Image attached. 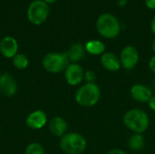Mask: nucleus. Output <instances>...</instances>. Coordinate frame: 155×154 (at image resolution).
Returning a JSON list of instances; mask_svg holds the SVG:
<instances>
[{
  "instance_id": "obj_14",
  "label": "nucleus",
  "mask_w": 155,
  "mask_h": 154,
  "mask_svg": "<svg viewBox=\"0 0 155 154\" xmlns=\"http://www.w3.org/2000/svg\"><path fill=\"white\" fill-rule=\"evenodd\" d=\"M67 128H68V124L66 121L60 116L54 117L50 121L49 130L54 135L57 137H63L66 133Z\"/></svg>"
},
{
  "instance_id": "obj_15",
  "label": "nucleus",
  "mask_w": 155,
  "mask_h": 154,
  "mask_svg": "<svg viewBox=\"0 0 155 154\" xmlns=\"http://www.w3.org/2000/svg\"><path fill=\"white\" fill-rule=\"evenodd\" d=\"M66 54L68 56V59L74 63H76L80 60H82L84 57L85 54V48L84 46L80 43H75L72 44L69 48V50L66 52Z\"/></svg>"
},
{
  "instance_id": "obj_24",
  "label": "nucleus",
  "mask_w": 155,
  "mask_h": 154,
  "mask_svg": "<svg viewBox=\"0 0 155 154\" xmlns=\"http://www.w3.org/2000/svg\"><path fill=\"white\" fill-rule=\"evenodd\" d=\"M107 154H126L124 151L120 150V149H114V150H111Z\"/></svg>"
},
{
  "instance_id": "obj_11",
  "label": "nucleus",
  "mask_w": 155,
  "mask_h": 154,
  "mask_svg": "<svg viewBox=\"0 0 155 154\" xmlns=\"http://www.w3.org/2000/svg\"><path fill=\"white\" fill-rule=\"evenodd\" d=\"M18 50L17 41L12 36H5L0 41V52L5 58H13Z\"/></svg>"
},
{
  "instance_id": "obj_20",
  "label": "nucleus",
  "mask_w": 155,
  "mask_h": 154,
  "mask_svg": "<svg viewBox=\"0 0 155 154\" xmlns=\"http://www.w3.org/2000/svg\"><path fill=\"white\" fill-rule=\"evenodd\" d=\"M84 79L86 81V83H89V84H94L96 80V74L94 71L92 70H88L84 73Z\"/></svg>"
},
{
  "instance_id": "obj_28",
  "label": "nucleus",
  "mask_w": 155,
  "mask_h": 154,
  "mask_svg": "<svg viewBox=\"0 0 155 154\" xmlns=\"http://www.w3.org/2000/svg\"><path fill=\"white\" fill-rule=\"evenodd\" d=\"M152 49H153V51L154 52V54H155V38L153 39V43H152Z\"/></svg>"
},
{
  "instance_id": "obj_23",
  "label": "nucleus",
  "mask_w": 155,
  "mask_h": 154,
  "mask_svg": "<svg viewBox=\"0 0 155 154\" xmlns=\"http://www.w3.org/2000/svg\"><path fill=\"white\" fill-rule=\"evenodd\" d=\"M149 106L153 111L155 112V96H153L151 98V100L149 101Z\"/></svg>"
},
{
  "instance_id": "obj_5",
  "label": "nucleus",
  "mask_w": 155,
  "mask_h": 154,
  "mask_svg": "<svg viewBox=\"0 0 155 154\" xmlns=\"http://www.w3.org/2000/svg\"><path fill=\"white\" fill-rule=\"evenodd\" d=\"M68 62L69 59L66 53L52 52L44 56L42 60V65L48 73L58 74L66 69L68 66Z\"/></svg>"
},
{
  "instance_id": "obj_7",
  "label": "nucleus",
  "mask_w": 155,
  "mask_h": 154,
  "mask_svg": "<svg viewBox=\"0 0 155 154\" xmlns=\"http://www.w3.org/2000/svg\"><path fill=\"white\" fill-rule=\"evenodd\" d=\"M139 61V53L137 49L132 45H127L123 48L120 54L121 65L126 69L131 70L135 67Z\"/></svg>"
},
{
  "instance_id": "obj_6",
  "label": "nucleus",
  "mask_w": 155,
  "mask_h": 154,
  "mask_svg": "<svg viewBox=\"0 0 155 154\" xmlns=\"http://www.w3.org/2000/svg\"><path fill=\"white\" fill-rule=\"evenodd\" d=\"M49 5L43 0L33 1L27 9V18L28 20L35 25H42L49 15Z\"/></svg>"
},
{
  "instance_id": "obj_8",
  "label": "nucleus",
  "mask_w": 155,
  "mask_h": 154,
  "mask_svg": "<svg viewBox=\"0 0 155 154\" xmlns=\"http://www.w3.org/2000/svg\"><path fill=\"white\" fill-rule=\"evenodd\" d=\"M84 72L83 67L76 63L68 64V66L64 70L65 81L67 82L68 84L72 86H75L81 84L84 79Z\"/></svg>"
},
{
  "instance_id": "obj_26",
  "label": "nucleus",
  "mask_w": 155,
  "mask_h": 154,
  "mask_svg": "<svg viewBox=\"0 0 155 154\" xmlns=\"http://www.w3.org/2000/svg\"><path fill=\"white\" fill-rule=\"evenodd\" d=\"M126 2H127V0H118V5L123 6V5H124L126 4Z\"/></svg>"
},
{
  "instance_id": "obj_19",
  "label": "nucleus",
  "mask_w": 155,
  "mask_h": 154,
  "mask_svg": "<svg viewBox=\"0 0 155 154\" xmlns=\"http://www.w3.org/2000/svg\"><path fill=\"white\" fill-rule=\"evenodd\" d=\"M25 154H45V149L41 143H32L26 146Z\"/></svg>"
},
{
  "instance_id": "obj_12",
  "label": "nucleus",
  "mask_w": 155,
  "mask_h": 154,
  "mask_svg": "<svg viewBox=\"0 0 155 154\" xmlns=\"http://www.w3.org/2000/svg\"><path fill=\"white\" fill-rule=\"evenodd\" d=\"M131 95L135 101L142 103H149L151 98L153 96V91L149 87L143 84L133 85L131 88Z\"/></svg>"
},
{
  "instance_id": "obj_17",
  "label": "nucleus",
  "mask_w": 155,
  "mask_h": 154,
  "mask_svg": "<svg viewBox=\"0 0 155 154\" xmlns=\"http://www.w3.org/2000/svg\"><path fill=\"white\" fill-rule=\"evenodd\" d=\"M128 145H129V148L134 152H139V151L143 150L145 145L143 136L140 133H135L134 135L130 137Z\"/></svg>"
},
{
  "instance_id": "obj_27",
  "label": "nucleus",
  "mask_w": 155,
  "mask_h": 154,
  "mask_svg": "<svg viewBox=\"0 0 155 154\" xmlns=\"http://www.w3.org/2000/svg\"><path fill=\"white\" fill-rule=\"evenodd\" d=\"M44 2H45L47 5H49V4H54V3H55L57 0H43Z\"/></svg>"
},
{
  "instance_id": "obj_3",
  "label": "nucleus",
  "mask_w": 155,
  "mask_h": 154,
  "mask_svg": "<svg viewBox=\"0 0 155 154\" xmlns=\"http://www.w3.org/2000/svg\"><path fill=\"white\" fill-rule=\"evenodd\" d=\"M100 97L101 90L95 83H86L76 91L74 96L76 103L83 107H92L95 105Z\"/></svg>"
},
{
  "instance_id": "obj_18",
  "label": "nucleus",
  "mask_w": 155,
  "mask_h": 154,
  "mask_svg": "<svg viewBox=\"0 0 155 154\" xmlns=\"http://www.w3.org/2000/svg\"><path fill=\"white\" fill-rule=\"evenodd\" d=\"M12 63L14 66L18 70H24L25 69L29 64V60L27 56L24 54H16L12 58Z\"/></svg>"
},
{
  "instance_id": "obj_13",
  "label": "nucleus",
  "mask_w": 155,
  "mask_h": 154,
  "mask_svg": "<svg viewBox=\"0 0 155 154\" xmlns=\"http://www.w3.org/2000/svg\"><path fill=\"white\" fill-rule=\"evenodd\" d=\"M101 64L103 65V67L108 71L111 72H115L118 71L120 69L121 65V62H120V58L114 53L111 52H107V53H104L101 56Z\"/></svg>"
},
{
  "instance_id": "obj_25",
  "label": "nucleus",
  "mask_w": 155,
  "mask_h": 154,
  "mask_svg": "<svg viewBox=\"0 0 155 154\" xmlns=\"http://www.w3.org/2000/svg\"><path fill=\"white\" fill-rule=\"evenodd\" d=\"M151 29H152V32L155 34V15L153 17L152 22H151Z\"/></svg>"
},
{
  "instance_id": "obj_16",
  "label": "nucleus",
  "mask_w": 155,
  "mask_h": 154,
  "mask_svg": "<svg viewBox=\"0 0 155 154\" xmlns=\"http://www.w3.org/2000/svg\"><path fill=\"white\" fill-rule=\"evenodd\" d=\"M85 51L93 55H99L103 54L105 51V45L103 42L99 40H91L86 43Z\"/></svg>"
},
{
  "instance_id": "obj_22",
  "label": "nucleus",
  "mask_w": 155,
  "mask_h": 154,
  "mask_svg": "<svg viewBox=\"0 0 155 154\" xmlns=\"http://www.w3.org/2000/svg\"><path fill=\"white\" fill-rule=\"evenodd\" d=\"M145 5L152 10H155V0H144Z\"/></svg>"
},
{
  "instance_id": "obj_29",
  "label": "nucleus",
  "mask_w": 155,
  "mask_h": 154,
  "mask_svg": "<svg viewBox=\"0 0 155 154\" xmlns=\"http://www.w3.org/2000/svg\"><path fill=\"white\" fill-rule=\"evenodd\" d=\"M153 88H154V91H155V82L153 83Z\"/></svg>"
},
{
  "instance_id": "obj_1",
  "label": "nucleus",
  "mask_w": 155,
  "mask_h": 154,
  "mask_svg": "<svg viewBox=\"0 0 155 154\" xmlns=\"http://www.w3.org/2000/svg\"><path fill=\"white\" fill-rule=\"evenodd\" d=\"M124 125L135 133L142 134L150 124V119L146 112L141 109H132L124 116Z\"/></svg>"
},
{
  "instance_id": "obj_9",
  "label": "nucleus",
  "mask_w": 155,
  "mask_h": 154,
  "mask_svg": "<svg viewBox=\"0 0 155 154\" xmlns=\"http://www.w3.org/2000/svg\"><path fill=\"white\" fill-rule=\"evenodd\" d=\"M17 92V84L8 73L0 74V93L5 97H12Z\"/></svg>"
},
{
  "instance_id": "obj_2",
  "label": "nucleus",
  "mask_w": 155,
  "mask_h": 154,
  "mask_svg": "<svg viewBox=\"0 0 155 154\" xmlns=\"http://www.w3.org/2000/svg\"><path fill=\"white\" fill-rule=\"evenodd\" d=\"M96 29L103 37L112 39L119 35L121 32V24L114 15L104 13L100 15L96 20Z\"/></svg>"
},
{
  "instance_id": "obj_21",
  "label": "nucleus",
  "mask_w": 155,
  "mask_h": 154,
  "mask_svg": "<svg viewBox=\"0 0 155 154\" xmlns=\"http://www.w3.org/2000/svg\"><path fill=\"white\" fill-rule=\"evenodd\" d=\"M149 68L155 74V55L152 56L150 61H149Z\"/></svg>"
},
{
  "instance_id": "obj_4",
  "label": "nucleus",
  "mask_w": 155,
  "mask_h": 154,
  "mask_svg": "<svg viewBox=\"0 0 155 154\" xmlns=\"http://www.w3.org/2000/svg\"><path fill=\"white\" fill-rule=\"evenodd\" d=\"M60 148L67 154H82L87 143L84 137L77 133H66L60 140Z\"/></svg>"
},
{
  "instance_id": "obj_10",
  "label": "nucleus",
  "mask_w": 155,
  "mask_h": 154,
  "mask_svg": "<svg viewBox=\"0 0 155 154\" xmlns=\"http://www.w3.org/2000/svg\"><path fill=\"white\" fill-rule=\"evenodd\" d=\"M47 123V116L42 110H35L27 115L25 119L26 125L33 130L42 129Z\"/></svg>"
}]
</instances>
